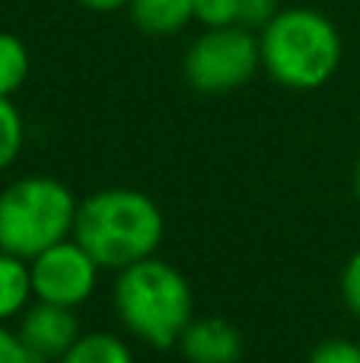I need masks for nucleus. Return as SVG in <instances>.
<instances>
[{
	"mask_svg": "<svg viewBox=\"0 0 360 363\" xmlns=\"http://www.w3.org/2000/svg\"><path fill=\"white\" fill-rule=\"evenodd\" d=\"M115 313L137 341L169 351L195 319V296L182 271L150 255L118 271Z\"/></svg>",
	"mask_w": 360,
	"mask_h": 363,
	"instance_id": "f03ea898",
	"label": "nucleus"
},
{
	"mask_svg": "<svg viewBox=\"0 0 360 363\" xmlns=\"http://www.w3.org/2000/svg\"><path fill=\"white\" fill-rule=\"evenodd\" d=\"M80 201L64 182L51 176H26L0 191V249L32 258L55 242L74 236Z\"/></svg>",
	"mask_w": 360,
	"mask_h": 363,
	"instance_id": "20e7f679",
	"label": "nucleus"
},
{
	"mask_svg": "<svg viewBox=\"0 0 360 363\" xmlns=\"http://www.w3.org/2000/svg\"><path fill=\"white\" fill-rule=\"evenodd\" d=\"M354 194H357V201H360V160H357V166H354Z\"/></svg>",
	"mask_w": 360,
	"mask_h": 363,
	"instance_id": "aec40b11",
	"label": "nucleus"
},
{
	"mask_svg": "<svg viewBox=\"0 0 360 363\" xmlns=\"http://www.w3.org/2000/svg\"><path fill=\"white\" fill-rule=\"evenodd\" d=\"M306 363H360V345L351 338H325L313 347Z\"/></svg>",
	"mask_w": 360,
	"mask_h": 363,
	"instance_id": "2eb2a0df",
	"label": "nucleus"
},
{
	"mask_svg": "<svg viewBox=\"0 0 360 363\" xmlns=\"http://www.w3.org/2000/svg\"><path fill=\"white\" fill-rule=\"evenodd\" d=\"M35 300L57 306H83L99 284V262L77 242L74 236L38 252L29 262Z\"/></svg>",
	"mask_w": 360,
	"mask_h": 363,
	"instance_id": "423d86ee",
	"label": "nucleus"
},
{
	"mask_svg": "<svg viewBox=\"0 0 360 363\" xmlns=\"http://www.w3.org/2000/svg\"><path fill=\"white\" fill-rule=\"evenodd\" d=\"M189 363H240L242 338L227 319L220 315H201L191 319L185 335L179 338Z\"/></svg>",
	"mask_w": 360,
	"mask_h": 363,
	"instance_id": "6e6552de",
	"label": "nucleus"
},
{
	"mask_svg": "<svg viewBox=\"0 0 360 363\" xmlns=\"http://www.w3.org/2000/svg\"><path fill=\"white\" fill-rule=\"evenodd\" d=\"M16 335L23 338L32 363H57L80 338V319H77L74 306L35 300L19 315Z\"/></svg>",
	"mask_w": 360,
	"mask_h": 363,
	"instance_id": "0eeeda50",
	"label": "nucleus"
},
{
	"mask_svg": "<svg viewBox=\"0 0 360 363\" xmlns=\"http://www.w3.org/2000/svg\"><path fill=\"white\" fill-rule=\"evenodd\" d=\"M261 67L259 38L246 26L204 29L185 51V80L204 96H227L242 89Z\"/></svg>",
	"mask_w": 360,
	"mask_h": 363,
	"instance_id": "39448f33",
	"label": "nucleus"
},
{
	"mask_svg": "<svg viewBox=\"0 0 360 363\" xmlns=\"http://www.w3.org/2000/svg\"><path fill=\"white\" fill-rule=\"evenodd\" d=\"M195 23H201L204 29L236 26L240 23V4L236 0H195Z\"/></svg>",
	"mask_w": 360,
	"mask_h": 363,
	"instance_id": "4468645a",
	"label": "nucleus"
},
{
	"mask_svg": "<svg viewBox=\"0 0 360 363\" xmlns=\"http://www.w3.org/2000/svg\"><path fill=\"white\" fill-rule=\"evenodd\" d=\"M0 363H32L23 338L4 325H0Z\"/></svg>",
	"mask_w": 360,
	"mask_h": 363,
	"instance_id": "a211bd4d",
	"label": "nucleus"
},
{
	"mask_svg": "<svg viewBox=\"0 0 360 363\" xmlns=\"http://www.w3.org/2000/svg\"><path fill=\"white\" fill-rule=\"evenodd\" d=\"M32 300H35V290H32L29 262L0 249V322L23 315Z\"/></svg>",
	"mask_w": 360,
	"mask_h": 363,
	"instance_id": "9d476101",
	"label": "nucleus"
},
{
	"mask_svg": "<svg viewBox=\"0 0 360 363\" xmlns=\"http://www.w3.org/2000/svg\"><path fill=\"white\" fill-rule=\"evenodd\" d=\"M128 10L147 35H176L195 19V0H128Z\"/></svg>",
	"mask_w": 360,
	"mask_h": 363,
	"instance_id": "1a4fd4ad",
	"label": "nucleus"
},
{
	"mask_svg": "<svg viewBox=\"0 0 360 363\" xmlns=\"http://www.w3.org/2000/svg\"><path fill=\"white\" fill-rule=\"evenodd\" d=\"M166 233L159 204L137 188H102L80 201L74 239L99 262V268L121 271L157 255Z\"/></svg>",
	"mask_w": 360,
	"mask_h": 363,
	"instance_id": "f257e3e1",
	"label": "nucleus"
},
{
	"mask_svg": "<svg viewBox=\"0 0 360 363\" xmlns=\"http://www.w3.org/2000/svg\"><path fill=\"white\" fill-rule=\"evenodd\" d=\"M26 144V125L13 96H0V172L10 169Z\"/></svg>",
	"mask_w": 360,
	"mask_h": 363,
	"instance_id": "ddd939ff",
	"label": "nucleus"
},
{
	"mask_svg": "<svg viewBox=\"0 0 360 363\" xmlns=\"http://www.w3.org/2000/svg\"><path fill=\"white\" fill-rule=\"evenodd\" d=\"M57 363H134V354L125 338L108 332L80 335Z\"/></svg>",
	"mask_w": 360,
	"mask_h": 363,
	"instance_id": "9b49d317",
	"label": "nucleus"
},
{
	"mask_svg": "<svg viewBox=\"0 0 360 363\" xmlns=\"http://www.w3.org/2000/svg\"><path fill=\"white\" fill-rule=\"evenodd\" d=\"M240 4V26L246 29H261L278 16V0H236Z\"/></svg>",
	"mask_w": 360,
	"mask_h": 363,
	"instance_id": "dca6fc26",
	"label": "nucleus"
},
{
	"mask_svg": "<svg viewBox=\"0 0 360 363\" xmlns=\"http://www.w3.org/2000/svg\"><path fill=\"white\" fill-rule=\"evenodd\" d=\"M261 67L287 89H319L342 64V35L325 13L310 6H287L259 29Z\"/></svg>",
	"mask_w": 360,
	"mask_h": 363,
	"instance_id": "7ed1b4c3",
	"label": "nucleus"
},
{
	"mask_svg": "<svg viewBox=\"0 0 360 363\" xmlns=\"http://www.w3.org/2000/svg\"><path fill=\"white\" fill-rule=\"evenodd\" d=\"M29 77V48L19 35L0 32V96H13Z\"/></svg>",
	"mask_w": 360,
	"mask_h": 363,
	"instance_id": "f8f14e48",
	"label": "nucleus"
},
{
	"mask_svg": "<svg viewBox=\"0 0 360 363\" xmlns=\"http://www.w3.org/2000/svg\"><path fill=\"white\" fill-rule=\"evenodd\" d=\"M342 296L351 313L360 315V249L348 258V264L342 271Z\"/></svg>",
	"mask_w": 360,
	"mask_h": 363,
	"instance_id": "f3484780",
	"label": "nucleus"
},
{
	"mask_svg": "<svg viewBox=\"0 0 360 363\" xmlns=\"http://www.w3.org/2000/svg\"><path fill=\"white\" fill-rule=\"evenodd\" d=\"M80 6H86V10H96V13H115L121 10V6H128V0H77Z\"/></svg>",
	"mask_w": 360,
	"mask_h": 363,
	"instance_id": "6ab92c4d",
	"label": "nucleus"
}]
</instances>
